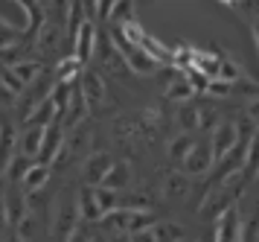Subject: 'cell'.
Returning a JSON list of instances; mask_svg holds the SVG:
<instances>
[{"instance_id":"30bf717a","label":"cell","mask_w":259,"mask_h":242,"mask_svg":"<svg viewBox=\"0 0 259 242\" xmlns=\"http://www.w3.org/2000/svg\"><path fill=\"white\" fill-rule=\"evenodd\" d=\"M41 140H44V128L35 126V123H24L18 128V155L35 161L38 152H41Z\"/></svg>"},{"instance_id":"2e32d148","label":"cell","mask_w":259,"mask_h":242,"mask_svg":"<svg viewBox=\"0 0 259 242\" xmlns=\"http://www.w3.org/2000/svg\"><path fill=\"white\" fill-rule=\"evenodd\" d=\"M91 190H94V201H96V208L102 210V216H111L114 210L122 208V196L119 193L105 190V187H91Z\"/></svg>"},{"instance_id":"4fadbf2b","label":"cell","mask_w":259,"mask_h":242,"mask_svg":"<svg viewBox=\"0 0 259 242\" xmlns=\"http://www.w3.org/2000/svg\"><path fill=\"white\" fill-rule=\"evenodd\" d=\"M9 70H12V76H15L18 82H21L24 88H29V85H35V82L41 79V76H44V73H47L50 67H44V64H41L38 58H24V61L12 64Z\"/></svg>"},{"instance_id":"7402d4cb","label":"cell","mask_w":259,"mask_h":242,"mask_svg":"<svg viewBox=\"0 0 259 242\" xmlns=\"http://www.w3.org/2000/svg\"><path fill=\"white\" fill-rule=\"evenodd\" d=\"M207 93H210L212 99H227V96H233V85L230 82H222V79H210V85H207Z\"/></svg>"},{"instance_id":"7a4b0ae2","label":"cell","mask_w":259,"mask_h":242,"mask_svg":"<svg viewBox=\"0 0 259 242\" xmlns=\"http://www.w3.org/2000/svg\"><path fill=\"white\" fill-rule=\"evenodd\" d=\"M212 169V152H210V140L201 137L192 143V149L187 152V158L181 161V172L187 175H210Z\"/></svg>"},{"instance_id":"ffe728a7","label":"cell","mask_w":259,"mask_h":242,"mask_svg":"<svg viewBox=\"0 0 259 242\" xmlns=\"http://www.w3.org/2000/svg\"><path fill=\"white\" fill-rule=\"evenodd\" d=\"M32 163L35 161H29V158H24V155H15L12 158V163H9V166H6V181H9V184H21V178H24L26 172H29V166H32Z\"/></svg>"},{"instance_id":"277c9868","label":"cell","mask_w":259,"mask_h":242,"mask_svg":"<svg viewBox=\"0 0 259 242\" xmlns=\"http://www.w3.org/2000/svg\"><path fill=\"white\" fill-rule=\"evenodd\" d=\"M111 166H114V155H111V152H102V149L91 152V155L84 158L82 169H79V178H82L88 187H99Z\"/></svg>"},{"instance_id":"6da1fadb","label":"cell","mask_w":259,"mask_h":242,"mask_svg":"<svg viewBox=\"0 0 259 242\" xmlns=\"http://www.w3.org/2000/svg\"><path fill=\"white\" fill-rule=\"evenodd\" d=\"M79 91H82V99L88 105V114L91 111H99V108H105V99H108V82L105 76L94 67H84L82 76H79Z\"/></svg>"},{"instance_id":"9c48e42d","label":"cell","mask_w":259,"mask_h":242,"mask_svg":"<svg viewBox=\"0 0 259 242\" xmlns=\"http://www.w3.org/2000/svg\"><path fill=\"white\" fill-rule=\"evenodd\" d=\"M53 181V166H47V163H32L29 166V172L21 178V190H24V196H38V193H44L47 190V184Z\"/></svg>"},{"instance_id":"5bb4252c","label":"cell","mask_w":259,"mask_h":242,"mask_svg":"<svg viewBox=\"0 0 259 242\" xmlns=\"http://www.w3.org/2000/svg\"><path fill=\"white\" fill-rule=\"evenodd\" d=\"M82 70L84 67L73 56H64V58H59L56 67H53V82H56V85H73V82L82 76Z\"/></svg>"},{"instance_id":"8992f818","label":"cell","mask_w":259,"mask_h":242,"mask_svg":"<svg viewBox=\"0 0 259 242\" xmlns=\"http://www.w3.org/2000/svg\"><path fill=\"white\" fill-rule=\"evenodd\" d=\"M94 50H96V23L94 21H84L82 29H79V35L73 38V53L70 56L82 64V67H88L91 64V58H94Z\"/></svg>"},{"instance_id":"4316f807","label":"cell","mask_w":259,"mask_h":242,"mask_svg":"<svg viewBox=\"0 0 259 242\" xmlns=\"http://www.w3.org/2000/svg\"><path fill=\"white\" fill-rule=\"evenodd\" d=\"M6 187H9V181H6V175H0V201H3V196H6Z\"/></svg>"},{"instance_id":"603a6c76","label":"cell","mask_w":259,"mask_h":242,"mask_svg":"<svg viewBox=\"0 0 259 242\" xmlns=\"http://www.w3.org/2000/svg\"><path fill=\"white\" fill-rule=\"evenodd\" d=\"M91 239H94V231H88V225H79V228L67 236V242H91Z\"/></svg>"},{"instance_id":"9a60e30c","label":"cell","mask_w":259,"mask_h":242,"mask_svg":"<svg viewBox=\"0 0 259 242\" xmlns=\"http://www.w3.org/2000/svg\"><path fill=\"white\" fill-rule=\"evenodd\" d=\"M154 242H184L187 239V228L175 219H166V222H154L152 228Z\"/></svg>"},{"instance_id":"5b68a950","label":"cell","mask_w":259,"mask_h":242,"mask_svg":"<svg viewBox=\"0 0 259 242\" xmlns=\"http://www.w3.org/2000/svg\"><path fill=\"white\" fill-rule=\"evenodd\" d=\"M210 152H212V163L222 161L224 155L230 149H236V143H239V134H236V123L233 120H222L219 126L210 131Z\"/></svg>"},{"instance_id":"d6986e66","label":"cell","mask_w":259,"mask_h":242,"mask_svg":"<svg viewBox=\"0 0 259 242\" xmlns=\"http://www.w3.org/2000/svg\"><path fill=\"white\" fill-rule=\"evenodd\" d=\"M192 143H195V137L192 134H178V137L169 140V146H166V155H169V161H184L187 158V152L192 149Z\"/></svg>"},{"instance_id":"e0dca14e","label":"cell","mask_w":259,"mask_h":242,"mask_svg":"<svg viewBox=\"0 0 259 242\" xmlns=\"http://www.w3.org/2000/svg\"><path fill=\"white\" fill-rule=\"evenodd\" d=\"M166 96L172 99V102H178V105H187V102H192L195 99V91L189 88V82L184 79V76H172V82L166 85Z\"/></svg>"},{"instance_id":"ac0fdd59","label":"cell","mask_w":259,"mask_h":242,"mask_svg":"<svg viewBox=\"0 0 259 242\" xmlns=\"http://www.w3.org/2000/svg\"><path fill=\"white\" fill-rule=\"evenodd\" d=\"M175 123L181 128V134H192V131H198V111H195V102H187L178 108L175 114Z\"/></svg>"},{"instance_id":"cb8c5ba5","label":"cell","mask_w":259,"mask_h":242,"mask_svg":"<svg viewBox=\"0 0 259 242\" xmlns=\"http://www.w3.org/2000/svg\"><path fill=\"white\" fill-rule=\"evenodd\" d=\"M9 233V219H6V208H3V201H0V239Z\"/></svg>"},{"instance_id":"484cf974","label":"cell","mask_w":259,"mask_h":242,"mask_svg":"<svg viewBox=\"0 0 259 242\" xmlns=\"http://www.w3.org/2000/svg\"><path fill=\"white\" fill-rule=\"evenodd\" d=\"M108 242H131L128 233H114V236H108Z\"/></svg>"},{"instance_id":"d4e9b609","label":"cell","mask_w":259,"mask_h":242,"mask_svg":"<svg viewBox=\"0 0 259 242\" xmlns=\"http://www.w3.org/2000/svg\"><path fill=\"white\" fill-rule=\"evenodd\" d=\"M250 38H253V47H256V56H259V21L250 23Z\"/></svg>"},{"instance_id":"8fae6325","label":"cell","mask_w":259,"mask_h":242,"mask_svg":"<svg viewBox=\"0 0 259 242\" xmlns=\"http://www.w3.org/2000/svg\"><path fill=\"white\" fill-rule=\"evenodd\" d=\"M3 208H6V219H9V228H15L18 222L26 216V210H29V204H26V196L24 190L18 184H9L6 187V196H3Z\"/></svg>"},{"instance_id":"7c38bea8","label":"cell","mask_w":259,"mask_h":242,"mask_svg":"<svg viewBox=\"0 0 259 242\" xmlns=\"http://www.w3.org/2000/svg\"><path fill=\"white\" fill-rule=\"evenodd\" d=\"M99 187H105V190H114V193H128L131 187V169H128V163L125 161H114V166L108 169V175L102 178V184Z\"/></svg>"},{"instance_id":"52a82bcc","label":"cell","mask_w":259,"mask_h":242,"mask_svg":"<svg viewBox=\"0 0 259 242\" xmlns=\"http://www.w3.org/2000/svg\"><path fill=\"white\" fill-rule=\"evenodd\" d=\"M64 128H61V123H50L47 128H44V140H41V152H38L35 163H47V166H53V161L59 158L61 146H64Z\"/></svg>"},{"instance_id":"ba28073f","label":"cell","mask_w":259,"mask_h":242,"mask_svg":"<svg viewBox=\"0 0 259 242\" xmlns=\"http://www.w3.org/2000/svg\"><path fill=\"white\" fill-rule=\"evenodd\" d=\"M189 193H192V184L184 172H169L160 184V198L166 204H181V201H187Z\"/></svg>"},{"instance_id":"3957f363","label":"cell","mask_w":259,"mask_h":242,"mask_svg":"<svg viewBox=\"0 0 259 242\" xmlns=\"http://www.w3.org/2000/svg\"><path fill=\"white\" fill-rule=\"evenodd\" d=\"M18 123L12 114L0 111V175L6 172V166L12 163V158L18 155Z\"/></svg>"},{"instance_id":"44dd1931","label":"cell","mask_w":259,"mask_h":242,"mask_svg":"<svg viewBox=\"0 0 259 242\" xmlns=\"http://www.w3.org/2000/svg\"><path fill=\"white\" fill-rule=\"evenodd\" d=\"M219 79H222V82H230V85H236V82L247 79V73L239 67V64H236L233 58H224L222 67H219Z\"/></svg>"}]
</instances>
